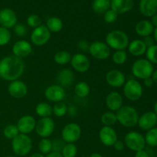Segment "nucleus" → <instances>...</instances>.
<instances>
[{"label":"nucleus","mask_w":157,"mask_h":157,"mask_svg":"<svg viewBox=\"0 0 157 157\" xmlns=\"http://www.w3.org/2000/svg\"><path fill=\"white\" fill-rule=\"evenodd\" d=\"M110 9V0H94L92 3V9L97 14H104Z\"/></svg>","instance_id":"nucleus-29"},{"label":"nucleus","mask_w":157,"mask_h":157,"mask_svg":"<svg viewBox=\"0 0 157 157\" xmlns=\"http://www.w3.org/2000/svg\"><path fill=\"white\" fill-rule=\"evenodd\" d=\"M90 92V87L85 81H80L75 86V93L77 97L84 98L89 95Z\"/></svg>","instance_id":"nucleus-30"},{"label":"nucleus","mask_w":157,"mask_h":157,"mask_svg":"<svg viewBox=\"0 0 157 157\" xmlns=\"http://www.w3.org/2000/svg\"><path fill=\"white\" fill-rule=\"evenodd\" d=\"M105 104L110 111L116 113L124 106V98L119 92L111 91L106 97Z\"/></svg>","instance_id":"nucleus-21"},{"label":"nucleus","mask_w":157,"mask_h":157,"mask_svg":"<svg viewBox=\"0 0 157 157\" xmlns=\"http://www.w3.org/2000/svg\"><path fill=\"white\" fill-rule=\"evenodd\" d=\"M12 149L17 156H27L32 149V140L27 134L19 133L12 140Z\"/></svg>","instance_id":"nucleus-4"},{"label":"nucleus","mask_w":157,"mask_h":157,"mask_svg":"<svg viewBox=\"0 0 157 157\" xmlns=\"http://www.w3.org/2000/svg\"><path fill=\"white\" fill-rule=\"evenodd\" d=\"M113 148H114L115 150L117 151H122V150H124L125 148V144H124V141H121V140H117L115 142V144H113Z\"/></svg>","instance_id":"nucleus-47"},{"label":"nucleus","mask_w":157,"mask_h":157,"mask_svg":"<svg viewBox=\"0 0 157 157\" xmlns=\"http://www.w3.org/2000/svg\"><path fill=\"white\" fill-rule=\"evenodd\" d=\"M61 153L63 157H76L78 147L75 144H66Z\"/></svg>","instance_id":"nucleus-38"},{"label":"nucleus","mask_w":157,"mask_h":157,"mask_svg":"<svg viewBox=\"0 0 157 157\" xmlns=\"http://www.w3.org/2000/svg\"><path fill=\"white\" fill-rule=\"evenodd\" d=\"M8 92L15 99H22L27 95L28 87L25 83L21 80H15L9 83Z\"/></svg>","instance_id":"nucleus-15"},{"label":"nucleus","mask_w":157,"mask_h":157,"mask_svg":"<svg viewBox=\"0 0 157 157\" xmlns=\"http://www.w3.org/2000/svg\"><path fill=\"white\" fill-rule=\"evenodd\" d=\"M90 157H104V156H103L102 155L99 153H94L90 155Z\"/></svg>","instance_id":"nucleus-55"},{"label":"nucleus","mask_w":157,"mask_h":157,"mask_svg":"<svg viewBox=\"0 0 157 157\" xmlns=\"http://www.w3.org/2000/svg\"><path fill=\"white\" fill-rule=\"evenodd\" d=\"M137 125L143 130H148L154 128L157 125V116L153 111H147L139 117Z\"/></svg>","instance_id":"nucleus-20"},{"label":"nucleus","mask_w":157,"mask_h":157,"mask_svg":"<svg viewBox=\"0 0 157 157\" xmlns=\"http://www.w3.org/2000/svg\"><path fill=\"white\" fill-rule=\"evenodd\" d=\"M106 81L109 86L114 88H119L123 87L125 84L126 76L121 71L117 69L110 70L106 74Z\"/></svg>","instance_id":"nucleus-16"},{"label":"nucleus","mask_w":157,"mask_h":157,"mask_svg":"<svg viewBox=\"0 0 157 157\" xmlns=\"http://www.w3.org/2000/svg\"><path fill=\"white\" fill-rule=\"evenodd\" d=\"M154 27L149 20H141L136 23L135 26V32L139 36L145 38L150 36L153 33Z\"/></svg>","instance_id":"nucleus-26"},{"label":"nucleus","mask_w":157,"mask_h":157,"mask_svg":"<svg viewBox=\"0 0 157 157\" xmlns=\"http://www.w3.org/2000/svg\"><path fill=\"white\" fill-rule=\"evenodd\" d=\"M105 43L115 51L126 50L130 43L128 35L122 30H113L107 34Z\"/></svg>","instance_id":"nucleus-3"},{"label":"nucleus","mask_w":157,"mask_h":157,"mask_svg":"<svg viewBox=\"0 0 157 157\" xmlns=\"http://www.w3.org/2000/svg\"><path fill=\"white\" fill-rule=\"evenodd\" d=\"M151 78H152V79H153L154 84H157V69H156V70H154V71H153V75H152Z\"/></svg>","instance_id":"nucleus-52"},{"label":"nucleus","mask_w":157,"mask_h":157,"mask_svg":"<svg viewBox=\"0 0 157 157\" xmlns=\"http://www.w3.org/2000/svg\"><path fill=\"white\" fill-rule=\"evenodd\" d=\"M70 63L74 70L78 73H85L90 67V60L83 53H76L72 55Z\"/></svg>","instance_id":"nucleus-12"},{"label":"nucleus","mask_w":157,"mask_h":157,"mask_svg":"<svg viewBox=\"0 0 157 157\" xmlns=\"http://www.w3.org/2000/svg\"><path fill=\"white\" fill-rule=\"evenodd\" d=\"M89 53L93 58L104 61L110 56V48L105 42L101 41H94L90 43Z\"/></svg>","instance_id":"nucleus-10"},{"label":"nucleus","mask_w":157,"mask_h":157,"mask_svg":"<svg viewBox=\"0 0 157 157\" xmlns=\"http://www.w3.org/2000/svg\"><path fill=\"white\" fill-rule=\"evenodd\" d=\"M29 157H45V156L43 154H41V153H35L34 154L31 155Z\"/></svg>","instance_id":"nucleus-53"},{"label":"nucleus","mask_w":157,"mask_h":157,"mask_svg":"<svg viewBox=\"0 0 157 157\" xmlns=\"http://www.w3.org/2000/svg\"><path fill=\"white\" fill-rule=\"evenodd\" d=\"M19 133H20L17 128V126L14 125V124L7 125L3 130V135H4L5 137L9 140H12L14 138L16 137Z\"/></svg>","instance_id":"nucleus-37"},{"label":"nucleus","mask_w":157,"mask_h":157,"mask_svg":"<svg viewBox=\"0 0 157 157\" xmlns=\"http://www.w3.org/2000/svg\"><path fill=\"white\" fill-rule=\"evenodd\" d=\"M6 157H17V156H6Z\"/></svg>","instance_id":"nucleus-57"},{"label":"nucleus","mask_w":157,"mask_h":157,"mask_svg":"<svg viewBox=\"0 0 157 157\" xmlns=\"http://www.w3.org/2000/svg\"><path fill=\"white\" fill-rule=\"evenodd\" d=\"M127 61V53L125 50L115 51L112 55V61L117 65H122Z\"/></svg>","instance_id":"nucleus-36"},{"label":"nucleus","mask_w":157,"mask_h":157,"mask_svg":"<svg viewBox=\"0 0 157 157\" xmlns=\"http://www.w3.org/2000/svg\"><path fill=\"white\" fill-rule=\"evenodd\" d=\"M101 121L104 126H106V127H112V126H113L114 124H116L117 123L116 113L112 111L105 112L101 116Z\"/></svg>","instance_id":"nucleus-32"},{"label":"nucleus","mask_w":157,"mask_h":157,"mask_svg":"<svg viewBox=\"0 0 157 157\" xmlns=\"http://www.w3.org/2000/svg\"><path fill=\"white\" fill-rule=\"evenodd\" d=\"M45 25L48 29L50 31L51 33L52 32L58 33V32H61V30L62 29L63 21H61V18H58V17H50L46 21Z\"/></svg>","instance_id":"nucleus-28"},{"label":"nucleus","mask_w":157,"mask_h":157,"mask_svg":"<svg viewBox=\"0 0 157 157\" xmlns=\"http://www.w3.org/2000/svg\"><path fill=\"white\" fill-rule=\"evenodd\" d=\"M99 139L101 144L106 147H113L118 140L117 133L112 127L103 126L99 131Z\"/></svg>","instance_id":"nucleus-17"},{"label":"nucleus","mask_w":157,"mask_h":157,"mask_svg":"<svg viewBox=\"0 0 157 157\" xmlns=\"http://www.w3.org/2000/svg\"><path fill=\"white\" fill-rule=\"evenodd\" d=\"M57 79H58V84L61 85V87H63L64 88L68 87L72 85L75 81V75L71 69L63 68L58 73Z\"/></svg>","instance_id":"nucleus-24"},{"label":"nucleus","mask_w":157,"mask_h":157,"mask_svg":"<svg viewBox=\"0 0 157 157\" xmlns=\"http://www.w3.org/2000/svg\"><path fill=\"white\" fill-rule=\"evenodd\" d=\"M143 41H144V44H146L147 48H149V47H150V46L154 45L155 42H156L154 40V38H153V36H151V35L144 38V40H143Z\"/></svg>","instance_id":"nucleus-46"},{"label":"nucleus","mask_w":157,"mask_h":157,"mask_svg":"<svg viewBox=\"0 0 157 157\" xmlns=\"http://www.w3.org/2000/svg\"><path fill=\"white\" fill-rule=\"evenodd\" d=\"M118 18V15L112 10L111 9H108L105 13L104 14V21L107 24H112V23L115 22Z\"/></svg>","instance_id":"nucleus-43"},{"label":"nucleus","mask_w":157,"mask_h":157,"mask_svg":"<svg viewBox=\"0 0 157 157\" xmlns=\"http://www.w3.org/2000/svg\"><path fill=\"white\" fill-rule=\"evenodd\" d=\"M125 147L135 153L145 149L146 141L144 136L137 131H130L124 136Z\"/></svg>","instance_id":"nucleus-7"},{"label":"nucleus","mask_w":157,"mask_h":157,"mask_svg":"<svg viewBox=\"0 0 157 157\" xmlns=\"http://www.w3.org/2000/svg\"><path fill=\"white\" fill-rule=\"evenodd\" d=\"M25 62L23 59L8 55L0 60V78L6 81L18 80L25 71Z\"/></svg>","instance_id":"nucleus-1"},{"label":"nucleus","mask_w":157,"mask_h":157,"mask_svg":"<svg viewBox=\"0 0 157 157\" xmlns=\"http://www.w3.org/2000/svg\"><path fill=\"white\" fill-rule=\"evenodd\" d=\"M12 39V34L9 29L0 26V47L7 45Z\"/></svg>","instance_id":"nucleus-39"},{"label":"nucleus","mask_w":157,"mask_h":157,"mask_svg":"<svg viewBox=\"0 0 157 157\" xmlns=\"http://www.w3.org/2000/svg\"><path fill=\"white\" fill-rule=\"evenodd\" d=\"M14 33L15 35L19 38H24L28 34V29L25 25L21 24V23H17L13 27Z\"/></svg>","instance_id":"nucleus-42"},{"label":"nucleus","mask_w":157,"mask_h":157,"mask_svg":"<svg viewBox=\"0 0 157 157\" xmlns=\"http://www.w3.org/2000/svg\"><path fill=\"white\" fill-rule=\"evenodd\" d=\"M65 90L59 84L48 86L44 90V97L48 101L51 102H61L65 98Z\"/></svg>","instance_id":"nucleus-14"},{"label":"nucleus","mask_w":157,"mask_h":157,"mask_svg":"<svg viewBox=\"0 0 157 157\" xmlns=\"http://www.w3.org/2000/svg\"><path fill=\"white\" fill-rule=\"evenodd\" d=\"M45 157H63L61 153H57V152H51L48 155H46Z\"/></svg>","instance_id":"nucleus-50"},{"label":"nucleus","mask_w":157,"mask_h":157,"mask_svg":"<svg viewBox=\"0 0 157 157\" xmlns=\"http://www.w3.org/2000/svg\"><path fill=\"white\" fill-rule=\"evenodd\" d=\"M66 143L62 139H56L52 141V152L61 153Z\"/></svg>","instance_id":"nucleus-44"},{"label":"nucleus","mask_w":157,"mask_h":157,"mask_svg":"<svg viewBox=\"0 0 157 157\" xmlns=\"http://www.w3.org/2000/svg\"><path fill=\"white\" fill-rule=\"evenodd\" d=\"M72 55L67 51H59L54 55V61L57 64L65 65L71 62Z\"/></svg>","instance_id":"nucleus-31"},{"label":"nucleus","mask_w":157,"mask_h":157,"mask_svg":"<svg viewBox=\"0 0 157 157\" xmlns=\"http://www.w3.org/2000/svg\"><path fill=\"white\" fill-rule=\"evenodd\" d=\"M134 157H150V155L145 150H142L136 152Z\"/></svg>","instance_id":"nucleus-49"},{"label":"nucleus","mask_w":157,"mask_h":157,"mask_svg":"<svg viewBox=\"0 0 157 157\" xmlns=\"http://www.w3.org/2000/svg\"><path fill=\"white\" fill-rule=\"evenodd\" d=\"M153 112L156 114L157 116V101H156V103L154 104V107H153Z\"/></svg>","instance_id":"nucleus-56"},{"label":"nucleus","mask_w":157,"mask_h":157,"mask_svg":"<svg viewBox=\"0 0 157 157\" xmlns=\"http://www.w3.org/2000/svg\"><path fill=\"white\" fill-rule=\"evenodd\" d=\"M38 150L43 155H48L52 151V140L48 138H41L38 143Z\"/></svg>","instance_id":"nucleus-33"},{"label":"nucleus","mask_w":157,"mask_h":157,"mask_svg":"<svg viewBox=\"0 0 157 157\" xmlns=\"http://www.w3.org/2000/svg\"><path fill=\"white\" fill-rule=\"evenodd\" d=\"M139 9L143 15L151 18L157 13V0H140Z\"/></svg>","instance_id":"nucleus-23"},{"label":"nucleus","mask_w":157,"mask_h":157,"mask_svg":"<svg viewBox=\"0 0 157 157\" xmlns=\"http://www.w3.org/2000/svg\"><path fill=\"white\" fill-rule=\"evenodd\" d=\"M52 109H53V114L55 117H63L67 113L68 107H67L65 103L61 101V102L55 103L53 107H52Z\"/></svg>","instance_id":"nucleus-35"},{"label":"nucleus","mask_w":157,"mask_h":157,"mask_svg":"<svg viewBox=\"0 0 157 157\" xmlns=\"http://www.w3.org/2000/svg\"><path fill=\"white\" fill-rule=\"evenodd\" d=\"M132 74L138 79L144 80L150 78L154 71V67L147 58H140L134 61L131 68Z\"/></svg>","instance_id":"nucleus-5"},{"label":"nucleus","mask_w":157,"mask_h":157,"mask_svg":"<svg viewBox=\"0 0 157 157\" xmlns=\"http://www.w3.org/2000/svg\"><path fill=\"white\" fill-rule=\"evenodd\" d=\"M90 43L88 41L85 39H81L78 41V47L79 50H81L83 52H88L89 48H90Z\"/></svg>","instance_id":"nucleus-45"},{"label":"nucleus","mask_w":157,"mask_h":157,"mask_svg":"<svg viewBox=\"0 0 157 157\" xmlns=\"http://www.w3.org/2000/svg\"><path fill=\"white\" fill-rule=\"evenodd\" d=\"M153 38H154L155 41L157 43V27L154 28V31H153Z\"/></svg>","instance_id":"nucleus-54"},{"label":"nucleus","mask_w":157,"mask_h":157,"mask_svg":"<svg viewBox=\"0 0 157 157\" xmlns=\"http://www.w3.org/2000/svg\"><path fill=\"white\" fill-rule=\"evenodd\" d=\"M81 136V128L76 123H69L61 130V139L66 144H75Z\"/></svg>","instance_id":"nucleus-8"},{"label":"nucleus","mask_w":157,"mask_h":157,"mask_svg":"<svg viewBox=\"0 0 157 157\" xmlns=\"http://www.w3.org/2000/svg\"><path fill=\"white\" fill-rule=\"evenodd\" d=\"M37 121L35 118L32 115H24L17 122V128L20 133L29 134L35 129Z\"/></svg>","instance_id":"nucleus-18"},{"label":"nucleus","mask_w":157,"mask_h":157,"mask_svg":"<svg viewBox=\"0 0 157 157\" xmlns=\"http://www.w3.org/2000/svg\"><path fill=\"white\" fill-rule=\"evenodd\" d=\"M117 122L124 127H133L137 125L139 113L135 107L124 105L116 112Z\"/></svg>","instance_id":"nucleus-2"},{"label":"nucleus","mask_w":157,"mask_h":157,"mask_svg":"<svg viewBox=\"0 0 157 157\" xmlns=\"http://www.w3.org/2000/svg\"><path fill=\"white\" fill-rule=\"evenodd\" d=\"M12 52L14 56L23 59V58L29 57L32 54V44L25 39L18 40L12 45Z\"/></svg>","instance_id":"nucleus-13"},{"label":"nucleus","mask_w":157,"mask_h":157,"mask_svg":"<svg viewBox=\"0 0 157 157\" xmlns=\"http://www.w3.org/2000/svg\"><path fill=\"white\" fill-rule=\"evenodd\" d=\"M144 84L147 87H152L153 86V84H154V82H153V79L150 77V78H147L144 80Z\"/></svg>","instance_id":"nucleus-48"},{"label":"nucleus","mask_w":157,"mask_h":157,"mask_svg":"<svg viewBox=\"0 0 157 157\" xmlns=\"http://www.w3.org/2000/svg\"><path fill=\"white\" fill-rule=\"evenodd\" d=\"M147 59L152 64H157V44L147 48L146 52Z\"/></svg>","instance_id":"nucleus-40"},{"label":"nucleus","mask_w":157,"mask_h":157,"mask_svg":"<svg viewBox=\"0 0 157 157\" xmlns=\"http://www.w3.org/2000/svg\"><path fill=\"white\" fill-rule=\"evenodd\" d=\"M150 22L152 23V25H153V27L156 28L157 27V13L156 15H153L151 17V20H150Z\"/></svg>","instance_id":"nucleus-51"},{"label":"nucleus","mask_w":157,"mask_h":157,"mask_svg":"<svg viewBox=\"0 0 157 157\" xmlns=\"http://www.w3.org/2000/svg\"><path fill=\"white\" fill-rule=\"evenodd\" d=\"M124 95L130 101H137L142 98L144 94L143 86L137 80L130 79L123 86Z\"/></svg>","instance_id":"nucleus-6"},{"label":"nucleus","mask_w":157,"mask_h":157,"mask_svg":"<svg viewBox=\"0 0 157 157\" xmlns=\"http://www.w3.org/2000/svg\"><path fill=\"white\" fill-rule=\"evenodd\" d=\"M26 23H27L28 26L34 29L42 25V19L39 15L32 14L28 17L27 19H26Z\"/></svg>","instance_id":"nucleus-41"},{"label":"nucleus","mask_w":157,"mask_h":157,"mask_svg":"<svg viewBox=\"0 0 157 157\" xmlns=\"http://www.w3.org/2000/svg\"><path fill=\"white\" fill-rule=\"evenodd\" d=\"M35 113L40 117L41 118L44 117H51L52 114H53V109H52V106L48 104L47 102H41L38 103L36 106H35Z\"/></svg>","instance_id":"nucleus-27"},{"label":"nucleus","mask_w":157,"mask_h":157,"mask_svg":"<svg viewBox=\"0 0 157 157\" xmlns=\"http://www.w3.org/2000/svg\"><path fill=\"white\" fill-rule=\"evenodd\" d=\"M17 15L12 9L5 8L0 10V26L6 29H13L17 24Z\"/></svg>","instance_id":"nucleus-19"},{"label":"nucleus","mask_w":157,"mask_h":157,"mask_svg":"<svg viewBox=\"0 0 157 157\" xmlns=\"http://www.w3.org/2000/svg\"><path fill=\"white\" fill-rule=\"evenodd\" d=\"M133 0H112L110 2V9L117 15L130 12L133 7Z\"/></svg>","instance_id":"nucleus-22"},{"label":"nucleus","mask_w":157,"mask_h":157,"mask_svg":"<svg viewBox=\"0 0 157 157\" xmlns=\"http://www.w3.org/2000/svg\"><path fill=\"white\" fill-rule=\"evenodd\" d=\"M55 124L52 117L41 118L35 126L36 133L41 138H48L55 130Z\"/></svg>","instance_id":"nucleus-11"},{"label":"nucleus","mask_w":157,"mask_h":157,"mask_svg":"<svg viewBox=\"0 0 157 157\" xmlns=\"http://www.w3.org/2000/svg\"><path fill=\"white\" fill-rule=\"evenodd\" d=\"M129 53L134 57H140L145 55L147 52V46L141 39H134L130 41L127 47Z\"/></svg>","instance_id":"nucleus-25"},{"label":"nucleus","mask_w":157,"mask_h":157,"mask_svg":"<svg viewBox=\"0 0 157 157\" xmlns=\"http://www.w3.org/2000/svg\"><path fill=\"white\" fill-rule=\"evenodd\" d=\"M110 2H111V1H112V0H110Z\"/></svg>","instance_id":"nucleus-58"},{"label":"nucleus","mask_w":157,"mask_h":157,"mask_svg":"<svg viewBox=\"0 0 157 157\" xmlns=\"http://www.w3.org/2000/svg\"><path fill=\"white\" fill-rule=\"evenodd\" d=\"M51 32L45 25H41L33 29L30 35L32 44L35 46H43L47 44L51 38Z\"/></svg>","instance_id":"nucleus-9"},{"label":"nucleus","mask_w":157,"mask_h":157,"mask_svg":"<svg viewBox=\"0 0 157 157\" xmlns=\"http://www.w3.org/2000/svg\"><path fill=\"white\" fill-rule=\"evenodd\" d=\"M146 144L151 147H157V127L148 130L145 136Z\"/></svg>","instance_id":"nucleus-34"}]
</instances>
